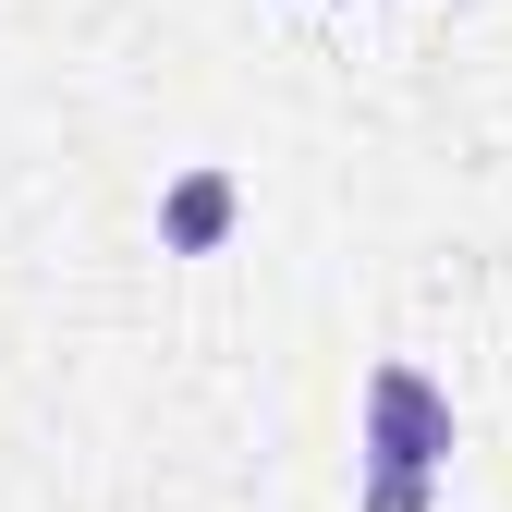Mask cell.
I'll return each instance as SVG.
<instances>
[{"label":"cell","mask_w":512,"mask_h":512,"mask_svg":"<svg viewBox=\"0 0 512 512\" xmlns=\"http://www.w3.org/2000/svg\"><path fill=\"white\" fill-rule=\"evenodd\" d=\"M354 452L366 464H403V476H439V464H452V391H439L415 354H378L366 366V403H354Z\"/></svg>","instance_id":"cell-1"},{"label":"cell","mask_w":512,"mask_h":512,"mask_svg":"<svg viewBox=\"0 0 512 512\" xmlns=\"http://www.w3.org/2000/svg\"><path fill=\"white\" fill-rule=\"evenodd\" d=\"M232 220H244V183H232L220 159L171 171V196H159V244H171V256H208V244H220Z\"/></svg>","instance_id":"cell-2"},{"label":"cell","mask_w":512,"mask_h":512,"mask_svg":"<svg viewBox=\"0 0 512 512\" xmlns=\"http://www.w3.org/2000/svg\"><path fill=\"white\" fill-rule=\"evenodd\" d=\"M439 500V476H403V464H366L354 476V512H427Z\"/></svg>","instance_id":"cell-3"}]
</instances>
